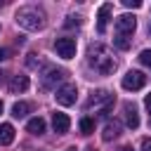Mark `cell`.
<instances>
[{"instance_id":"cell-12","label":"cell","mask_w":151,"mask_h":151,"mask_svg":"<svg viewBox=\"0 0 151 151\" xmlns=\"http://www.w3.org/2000/svg\"><path fill=\"white\" fill-rule=\"evenodd\" d=\"M28 90V76H14L12 80H9V92L12 94H21V92H26Z\"/></svg>"},{"instance_id":"cell-8","label":"cell","mask_w":151,"mask_h":151,"mask_svg":"<svg viewBox=\"0 0 151 151\" xmlns=\"http://www.w3.org/2000/svg\"><path fill=\"white\" fill-rule=\"evenodd\" d=\"M134 28H137L134 14H120V17L116 19V31H118V35H132Z\"/></svg>"},{"instance_id":"cell-23","label":"cell","mask_w":151,"mask_h":151,"mask_svg":"<svg viewBox=\"0 0 151 151\" xmlns=\"http://www.w3.org/2000/svg\"><path fill=\"white\" fill-rule=\"evenodd\" d=\"M73 24L78 26V24H80V19H78V17H68V21H66V26H73Z\"/></svg>"},{"instance_id":"cell-11","label":"cell","mask_w":151,"mask_h":151,"mask_svg":"<svg viewBox=\"0 0 151 151\" xmlns=\"http://www.w3.org/2000/svg\"><path fill=\"white\" fill-rule=\"evenodd\" d=\"M123 109H125V125H127L130 130H137V127H139V113H137V106L127 101Z\"/></svg>"},{"instance_id":"cell-22","label":"cell","mask_w":151,"mask_h":151,"mask_svg":"<svg viewBox=\"0 0 151 151\" xmlns=\"http://www.w3.org/2000/svg\"><path fill=\"white\" fill-rule=\"evenodd\" d=\"M142 151H151V137L142 139Z\"/></svg>"},{"instance_id":"cell-31","label":"cell","mask_w":151,"mask_h":151,"mask_svg":"<svg viewBox=\"0 0 151 151\" xmlns=\"http://www.w3.org/2000/svg\"><path fill=\"white\" fill-rule=\"evenodd\" d=\"M66 151H76V149H66Z\"/></svg>"},{"instance_id":"cell-24","label":"cell","mask_w":151,"mask_h":151,"mask_svg":"<svg viewBox=\"0 0 151 151\" xmlns=\"http://www.w3.org/2000/svg\"><path fill=\"white\" fill-rule=\"evenodd\" d=\"M144 106H146V109H149V113H151V92L144 97Z\"/></svg>"},{"instance_id":"cell-10","label":"cell","mask_w":151,"mask_h":151,"mask_svg":"<svg viewBox=\"0 0 151 151\" xmlns=\"http://www.w3.org/2000/svg\"><path fill=\"white\" fill-rule=\"evenodd\" d=\"M52 127H54V132L57 134H64V132H68V127H71V118L66 116V113H54L52 116Z\"/></svg>"},{"instance_id":"cell-17","label":"cell","mask_w":151,"mask_h":151,"mask_svg":"<svg viewBox=\"0 0 151 151\" xmlns=\"http://www.w3.org/2000/svg\"><path fill=\"white\" fill-rule=\"evenodd\" d=\"M80 132H83V134H92V132H94V120L87 118V116L80 118Z\"/></svg>"},{"instance_id":"cell-25","label":"cell","mask_w":151,"mask_h":151,"mask_svg":"<svg viewBox=\"0 0 151 151\" xmlns=\"http://www.w3.org/2000/svg\"><path fill=\"white\" fill-rule=\"evenodd\" d=\"M2 59H7V50H2V47H0V61H2Z\"/></svg>"},{"instance_id":"cell-20","label":"cell","mask_w":151,"mask_h":151,"mask_svg":"<svg viewBox=\"0 0 151 151\" xmlns=\"http://www.w3.org/2000/svg\"><path fill=\"white\" fill-rule=\"evenodd\" d=\"M123 5H125L127 9H137V7H142V2H139V0H123Z\"/></svg>"},{"instance_id":"cell-29","label":"cell","mask_w":151,"mask_h":151,"mask_svg":"<svg viewBox=\"0 0 151 151\" xmlns=\"http://www.w3.org/2000/svg\"><path fill=\"white\" fill-rule=\"evenodd\" d=\"M149 35H151V24H149Z\"/></svg>"},{"instance_id":"cell-19","label":"cell","mask_w":151,"mask_h":151,"mask_svg":"<svg viewBox=\"0 0 151 151\" xmlns=\"http://www.w3.org/2000/svg\"><path fill=\"white\" fill-rule=\"evenodd\" d=\"M137 59H139V64H144V66H151V50H142Z\"/></svg>"},{"instance_id":"cell-14","label":"cell","mask_w":151,"mask_h":151,"mask_svg":"<svg viewBox=\"0 0 151 151\" xmlns=\"http://www.w3.org/2000/svg\"><path fill=\"white\" fill-rule=\"evenodd\" d=\"M14 142V127L9 123H0V146H9Z\"/></svg>"},{"instance_id":"cell-13","label":"cell","mask_w":151,"mask_h":151,"mask_svg":"<svg viewBox=\"0 0 151 151\" xmlns=\"http://www.w3.org/2000/svg\"><path fill=\"white\" fill-rule=\"evenodd\" d=\"M118 134H120V123H118V120H109V123L104 125L101 139H104V142H111V139H116Z\"/></svg>"},{"instance_id":"cell-2","label":"cell","mask_w":151,"mask_h":151,"mask_svg":"<svg viewBox=\"0 0 151 151\" xmlns=\"http://www.w3.org/2000/svg\"><path fill=\"white\" fill-rule=\"evenodd\" d=\"M14 21H17L21 28H26V31H40V28L45 26V17H42V12L35 9V7H21V9L17 12V17H14Z\"/></svg>"},{"instance_id":"cell-21","label":"cell","mask_w":151,"mask_h":151,"mask_svg":"<svg viewBox=\"0 0 151 151\" xmlns=\"http://www.w3.org/2000/svg\"><path fill=\"white\" fill-rule=\"evenodd\" d=\"M35 57H38V54H33V52H31V54H28V59H26V64H28L31 68H35V66L40 64V59H35Z\"/></svg>"},{"instance_id":"cell-16","label":"cell","mask_w":151,"mask_h":151,"mask_svg":"<svg viewBox=\"0 0 151 151\" xmlns=\"http://www.w3.org/2000/svg\"><path fill=\"white\" fill-rule=\"evenodd\" d=\"M28 111H31V104H28V101H17V104L12 106V116H14V118H26Z\"/></svg>"},{"instance_id":"cell-9","label":"cell","mask_w":151,"mask_h":151,"mask_svg":"<svg viewBox=\"0 0 151 151\" xmlns=\"http://www.w3.org/2000/svg\"><path fill=\"white\" fill-rule=\"evenodd\" d=\"M111 9H113L111 2H104V5L99 7V12H97V31H99V33H106V24H109Z\"/></svg>"},{"instance_id":"cell-6","label":"cell","mask_w":151,"mask_h":151,"mask_svg":"<svg viewBox=\"0 0 151 151\" xmlns=\"http://www.w3.org/2000/svg\"><path fill=\"white\" fill-rule=\"evenodd\" d=\"M54 99H57V104H61V106H71V104H76V99H78V90H76V85H61V87L57 90Z\"/></svg>"},{"instance_id":"cell-27","label":"cell","mask_w":151,"mask_h":151,"mask_svg":"<svg viewBox=\"0 0 151 151\" xmlns=\"http://www.w3.org/2000/svg\"><path fill=\"white\" fill-rule=\"evenodd\" d=\"M2 83H5V73L0 71V85H2Z\"/></svg>"},{"instance_id":"cell-5","label":"cell","mask_w":151,"mask_h":151,"mask_svg":"<svg viewBox=\"0 0 151 151\" xmlns=\"http://www.w3.org/2000/svg\"><path fill=\"white\" fill-rule=\"evenodd\" d=\"M144 85H146V76H144L142 71H127V73L123 76V87L130 90V92L142 90Z\"/></svg>"},{"instance_id":"cell-4","label":"cell","mask_w":151,"mask_h":151,"mask_svg":"<svg viewBox=\"0 0 151 151\" xmlns=\"http://www.w3.org/2000/svg\"><path fill=\"white\" fill-rule=\"evenodd\" d=\"M54 52L61 59H73L76 57V40L73 38H57L54 40Z\"/></svg>"},{"instance_id":"cell-15","label":"cell","mask_w":151,"mask_h":151,"mask_svg":"<svg viewBox=\"0 0 151 151\" xmlns=\"http://www.w3.org/2000/svg\"><path fill=\"white\" fill-rule=\"evenodd\" d=\"M26 130H28L31 134H42V132H45V120H42L40 116H35V118H31V120L26 123Z\"/></svg>"},{"instance_id":"cell-32","label":"cell","mask_w":151,"mask_h":151,"mask_svg":"<svg viewBox=\"0 0 151 151\" xmlns=\"http://www.w3.org/2000/svg\"><path fill=\"white\" fill-rule=\"evenodd\" d=\"M149 125H151V118H149Z\"/></svg>"},{"instance_id":"cell-26","label":"cell","mask_w":151,"mask_h":151,"mask_svg":"<svg viewBox=\"0 0 151 151\" xmlns=\"http://www.w3.org/2000/svg\"><path fill=\"white\" fill-rule=\"evenodd\" d=\"M118 151H134L132 146H123V149H118Z\"/></svg>"},{"instance_id":"cell-1","label":"cell","mask_w":151,"mask_h":151,"mask_svg":"<svg viewBox=\"0 0 151 151\" xmlns=\"http://www.w3.org/2000/svg\"><path fill=\"white\" fill-rule=\"evenodd\" d=\"M87 64L94 71H99L101 76H109V73L116 71V59H113L111 50L101 42H94V45L87 47Z\"/></svg>"},{"instance_id":"cell-18","label":"cell","mask_w":151,"mask_h":151,"mask_svg":"<svg viewBox=\"0 0 151 151\" xmlns=\"http://www.w3.org/2000/svg\"><path fill=\"white\" fill-rule=\"evenodd\" d=\"M113 45H116L118 50H130V45H132V42H130V38H127V35H116V38H113Z\"/></svg>"},{"instance_id":"cell-28","label":"cell","mask_w":151,"mask_h":151,"mask_svg":"<svg viewBox=\"0 0 151 151\" xmlns=\"http://www.w3.org/2000/svg\"><path fill=\"white\" fill-rule=\"evenodd\" d=\"M83 151H94V149H92V146H87V149H83Z\"/></svg>"},{"instance_id":"cell-30","label":"cell","mask_w":151,"mask_h":151,"mask_svg":"<svg viewBox=\"0 0 151 151\" xmlns=\"http://www.w3.org/2000/svg\"><path fill=\"white\" fill-rule=\"evenodd\" d=\"M0 113H2V101H0Z\"/></svg>"},{"instance_id":"cell-3","label":"cell","mask_w":151,"mask_h":151,"mask_svg":"<svg viewBox=\"0 0 151 151\" xmlns=\"http://www.w3.org/2000/svg\"><path fill=\"white\" fill-rule=\"evenodd\" d=\"M64 78H66V71H64V68L50 66V68H45V73H42V78H40V83H42V87H45V90H57V85H59V83H64Z\"/></svg>"},{"instance_id":"cell-7","label":"cell","mask_w":151,"mask_h":151,"mask_svg":"<svg viewBox=\"0 0 151 151\" xmlns=\"http://www.w3.org/2000/svg\"><path fill=\"white\" fill-rule=\"evenodd\" d=\"M113 104V94L109 92V90H97V92H92V97H90V101H87V111L90 109H99V106H111Z\"/></svg>"}]
</instances>
